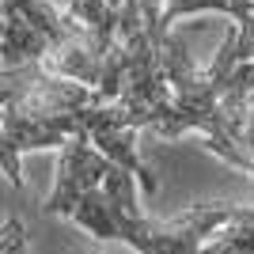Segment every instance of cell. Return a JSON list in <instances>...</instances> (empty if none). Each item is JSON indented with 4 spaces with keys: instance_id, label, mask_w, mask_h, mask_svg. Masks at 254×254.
<instances>
[{
    "instance_id": "6",
    "label": "cell",
    "mask_w": 254,
    "mask_h": 254,
    "mask_svg": "<svg viewBox=\"0 0 254 254\" xmlns=\"http://www.w3.org/2000/svg\"><path fill=\"white\" fill-rule=\"evenodd\" d=\"M72 254H103V251H87V247H72Z\"/></svg>"
},
{
    "instance_id": "4",
    "label": "cell",
    "mask_w": 254,
    "mask_h": 254,
    "mask_svg": "<svg viewBox=\"0 0 254 254\" xmlns=\"http://www.w3.org/2000/svg\"><path fill=\"white\" fill-rule=\"evenodd\" d=\"M201 254H254V205H243L239 216L201 247Z\"/></svg>"
},
{
    "instance_id": "7",
    "label": "cell",
    "mask_w": 254,
    "mask_h": 254,
    "mask_svg": "<svg viewBox=\"0 0 254 254\" xmlns=\"http://www.w3.org/2000/svg\"><path fill=\"white\" fill-rule=\"evenodd\" d=\"M251 179H254V167H251Z\"/></svg>"
},
{
    "instance_id": "3",
    "label": "cell",
    "mask_w": 254,
    "mask_h": 254,
    "mask_svg": "<svg viewBox=\"0 0 254 254\" xmlns=\"http://www.w3.org/2000/svg\"><path fill=\"white\" fill-rule=\"evenodd\" d=\"M114 167H118L114 159H106L87 137H72L61 148V159H57V186L46 197V212L50 216H68L76 197H84L87 190L103 186V179Z\"/></svg>"
},
{
    "instance_id": "2",
    "label": "cell",
    "mask_w": 254,
    "mask_h": 254,
    "mask_svg": "<svg viewBox=\"0 0 254 254\" xmlns=\"http://www.w3.org/2000/svg\"><path fill=\"white\" fill-rule=\"evenodd\" d=\"M0 11H4V38H0L4 68L46 61L53 50H61L68 38L84 31L57 0H0Z\"/></svg>"
},
{
    "instance_id": "5",
    "label": "cell",
    "mask_w": 254,
    "mask_h": 254,
    "mask_svg": "<svg viewBox=\"0 0 254 254\" xmlns=\"http://www.w3.org/2000/svg\"><path fill=\"white\" fill-rule=\"evenodd\" d=\"M140 4V15H144V27H148V38L156 42V50L163 46V38H167L171 31H163V0H137ZM106 8L118 15V8H122V0H106Z\"/></svg>"
},
{
    "instance_id": "1",
    "label": "cell",
    "mask_w": 254,
    "mask_h": 254,
    "mask_svg": "<svg viewBox=\"0 0 254 254\" xmlns=\"http://www.w3.org/2000/svg\"><path fill=\"white\" fill-rule=\"evenodd\" d=\"M243 201L190 205L171 220H152L137 212V182L122 167L103 179V186L76 197L68 220L103 243H126L137 254H201L212 235L239 216Z\"/></svg>"
}]
</instances>
